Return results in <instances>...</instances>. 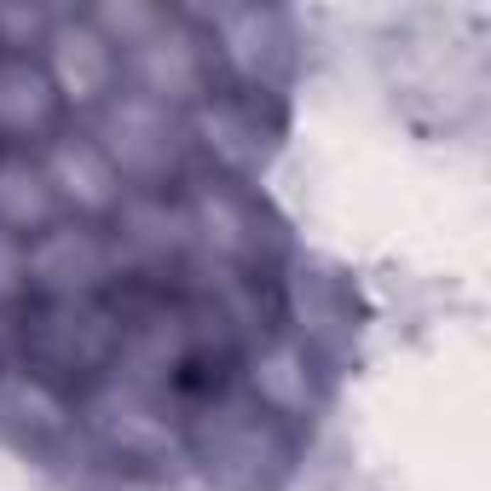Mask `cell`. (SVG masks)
Returning a JSON list of instances; mask_svg holds the SVG:
<instances>
[{
  "label": "cell",
  "mask_w": 491,
  "mask_h": 491,
  "mask_svg": "<svg viewBox=\"0 0 491 491\" xmlns=\"http://www.w3.org/2000/svg\"><path fill=\"white\" fill-rule=\"evenodd\" d=\"M0 64H6V75H12V87H18V70H12V53H0ZM18 93H23V87H18ZM23 116H29L35 127H47V122H41V110H29V99H23Z\"/></svg>",
  "instance_id": "6da1fadb"
}]
</instances>
